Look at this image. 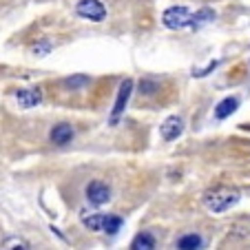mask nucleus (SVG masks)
Wrapping results in <instances>:
<instances>
[{
	"mask_svg": "<svg viewBox=\"0 0 250 250\" xmlns=\"http://www.w3.org/2000/svg\"><path fill=\"white\" fill-rule=\"evenodd\" d=\"M190 20H193V14L188 11V7H168V9L162 14V22L168 29H184L190 27Z\"/></svg>",
	"mask_w": 250,
	"mask_h": 250,
	"instance_id": "f03ea898",
	"label": "nucleus"
},
{
	"mask_svg": "<svg viewBox=\"0 0 250 250\" xmlns=\"http://www.w3.org/2000/svg\"><path fill=\"white\" fill-rule=\"evenodd\" d=\"M64 84L69 86V89H82V86L89 84V78L86 76H73V78H66Z\"/></svg>",
	"mask_w": 250,
	"mask_h": 250,
	"instance_id": "2eb2a0df",
	"label": "nucleus"
},
{
	"mask_svg": "<svg viewBox=\"0 0 250 250\" xmlns=\"http://www.w3.org/2000/svg\"><path fill=\"white\" fill-rule=\"evenodd\" d=\"M16 100L22 109H33L42 102V91L38 86H31V89H18L16 91Z\"/></svg>",
	"mask_w": 250,
	"mask_h": 250,
	"instance_id": "0eeeda50",
	"label": "nucleus"
},
{
	"mask_svg": "<svg viewBox=\"0 0 250 250\" xmlns=\"http://www.w3.org/2000/svg\"><path fill=\"white\" fill-rule=\"evenodd\" d=\"M239 202V193L230 188H217L204 195V206L210 212H226Z\"/></svg>",
	"mask_w": 250,
	"mask_h": 250,
	"instance_id": "f257e3e1",
	"label": "nucleus"
},
{
	"mask_svg": "<svg viewBox=\"0 0 250 250\" xmlns=\"http://www.w3.org/2000/svg\"><path fill=\"white\" fill-rule=\"evenodd\" d=\"M212 18H215V11L208 9V7H204V9H199L197 14L193 16V20H190V27H193L195 31H197V29H202L204 24L212 22Z\"/></svg>",
	"mask_w": 250,
	"mask_h": 250,
	"instance_id": "9d476101",
	"label": "nucleus"
},
{
	"mask_svg": "<svg viewBox=\"0 0 250 250\" xmlns=\"http://www.w3.org/2000/svg\"><path fill=\"white\" fill-rule=\"evenodd\" d=\"M2 246H5V248H14V246H18V248H29V244L24 239H20V237H11V239H7Z\"/></svg>",
	"mask_w": 250,
	"mask_h": 250,
	"instance_id": "a211bd4d",
	"label": "nucleus"
},
{
	"mask_svg": "<svg viewBox=\"0 0 250 250\" xmlns=\"http://www.w3.org/2000/svg\"><path fill=\"white\" fill-rule=\"evenodd\" d=\"M120 228H122V219L115 217V215H104L102 232H106V235H115Z\"/></svg>",
	"mask_w": 250,
	"mask_h": 250,
	"instance_id": "ddd939ff",
	"label": "nucleus"
},
{
	"mask_svg": "<svg viewBox=\"0 0 250 250\" xmlns=\"http://www.w3.org/2000/svg\"><path fill=\"white\" fill-rule=\"evenodd\" d=\"M155 89H157V82H153V80H142V82H140V91H142L144 95L155 93Z\"/></svg>",
	"mask_w": 250,
	"mask_h": 250,
	"instance_id": "f3484780",
	"label": "nucleus"
},
{
	"mask_svg": "<svg viewBox=\"0 0 250 250\" xmlns=\"http://www.w3.org/2000/svg\"><path fill=\"white\" fill-rule=\"evenodd\" d=\"M202 237L199 235H184L177 239V248L182 250H193V248H202Z\"/></svg>",
	"mask_w": 250,
	"mask_h": 250,
	"instance_id": "f8f14e48",
	"label": "nucleus"
},
{
	"mask_svg": "<svg viewBox=\"0 0 250 250\" xmlns=\"http://www.w3.org/2000/svg\"><path fill=\"white\" fill-rule=\"evenodd\" d=\"M73 135H76V131H73L71 124H56L51 128V133H49V140L53 144H58V146H64V144H69L73 140Z\"/></svg>",
	"mask_w": 250,
	"mask_h": 250,
	"instance_id": "6e6552de",
	"label": "nucleus"
},
{
	"mask_svg": "<svg viewBox=\"0 0 250 250\" xmlns=\"http://www.w3.org/2000/svg\"><path fill=\"white\" fill-rule=\"evenodd\" d=\"M131 248H135V250H151V248H155V239H153L151 232H142V235H137L135 239H133Z\"/></svg>",
	"mask_w": 250,
	"mask_h": 250,
	"instance_id": "9b49d317",
	"label": "nucleus"
},
{
	"mask_svg": "<svg viewBox=\"0 0 250 250\" xmlns=\"http://www.w3.org/2000/svg\"><path fill=\"white\" fill-rule=\"evenodd\" d=\"M76 14L80 18L93 20V22H102L106 18V7L100 2V0H80L76 5Z\"/></svg>",
	"mask_w": 250,
	"mask_h": 250,
	"instance_id": "7ed1b4c3",
	"label": "nucleus"
},
{
	"mask_svg": "<svg viewBox=\"0 0 250 250\" xmlns=\"http://www.w3.org/2000/svg\"><path fill=\"white\" fill-rule=\"evenodd\" d=\"M182 133H184V122H182V118H177V115L166 118L164 122H162V126H160V135L164 137L166 142L177 140Z\"/></svg>",
	"mask_w": 250,
	"mask_h": 250,
	"instance_id": "423d86ee",
	"label": "nucleus"
},
{
	"mask_svg": "<svg viewBox=\"0 0 250 250\" xmlns=\"http://www.w3.org/2000/svg\"><path fill=\"white\" fill-rule=\"evenodd\" d=\"M215 66H217V62H210V64H208L204 71H193V73H195V76H197V78H202V76H206L208 71H212V69H215Z\"/></svg>",
	"mask_w": 250,
	"mask_h": 250,
	"instance_id": "6ab92c4d",
	"label": "nucleus"
},
{
	"mask_svg": "<svg viewBox=\"0 0 250 250\" xmlns=\"http://www.w3.org/2000/svg\"><path fill=\"white\" fill-rule=\"evenodd\" d=\"M86 199H89V204H93V206H102V204H106L111 199L109 186L102 184V182H91V184L86 186Z\"/></svg>",
	"mask_w": 250,
	"mask_h": 250,
	"instance_id": "20e7f679",
	"label": "nucleus"
},
{
	"mask_svg": "<svg viewBox=\"0 0 250 250\" xmlns=\"http://www.w3.org/2000/svg\"><path fill=\"white\" fill-rule=\"evenodd\" d=\"M237 106H239V100H237V98H226V100H222V102L215 106V118H217V120H226L228 115L235 113Z\"/></svg>",
	"mask_w": 250,
	"mask_h": 250,
	"instance_id": "1a4fd4ad",
	"label": "nucleus"
},
{
	"mask_svg": "<svg viewBox=\"0 0 250 250\" xmlns=\"http://www.w3.org/2000/svg\"><path fill=\"white\" fill-rule=\"evenodd\" d=\"M36 56H47L49 51H51V42L49 40H40L38 44H33V49H31Z\"/></svg>",
	"mask_w": 250,
	"mask_h": 250,
	"instance_id": "dca6fc26",
	"label": "nucleus"
},
{
	"mask_svg": "<svg viewBox=\"0 0 250 250\" xmlns=\"http://www.w3.org/2000/svg\"><path fill=\"white\" fill-rule=\"evenodd\" d=\"M82 222H84V226L89 228V230H102L104 215H91V217H84Z\"/></svg>",
	"mask_w": 250,
	"mask_h": 250,
	"instance_id": "4468645a",
	"label": "nucleus"
},
{
	"mask_svg": "<svg viewBox=\"0 0 250 250\" xmlns=\"http://www.w3.org/2000/svg\"><path fill=\"white\" fill-rule=\"evenodd\" d=\"M131 91H133V80H124L122 86H120L115 106H113V111H111V124H118V118L122 115V111L126 109V102H128V98H131Z\"/></svg>",
	"mask_w": 250,
	"mask_h": 250,
	"instance_id": "39448f33",
	"label": "nucleus"
}]
</instances>
